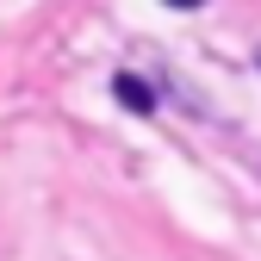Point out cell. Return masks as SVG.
Returning a JSON list of instances; mask_svg holds the SVG:
<instances>
[{"label": "cell", "mask_w": 261, "mask_h": 261, "mask_svg": "<svg viewBox=\"0 0 261 261\" xmlns=\"http://www.w3.org/2000/svg\"><path fill=\"white\" fill-rule=\"evenodd\" d=\"M112 93H118V100H124L130 112H155V93H149L137 75H112Z\"/></svg>", "instance_id": "cell-1"}, {"label": "cell", "mask_w": 261, "mask_h": 261, "mask_svg": "<svg viewBox=\"0 0 261 261\" xmlns=\"http://www.w3.org/2000/svg\"><path fill=\"white\" fill-rule=\"evenodd\" d=\"M162 7H174V13H193V7H205V0H162Z\"/></svg>", "instance_id": "cell-2"}, {"label": "cell", "mask_w": 261, "mask_h": 261, "mask_svg": "<svg viewBox=\"0 0 261 261\" xmlns=\"http://www.w3.org/2000/svg\"><path fill=\"white\" fill-rule=\"evenodd\" d=\"M255 69H261V50H255Z\"/></svg>", "instance_id": "cell-3"}]
</instances>
